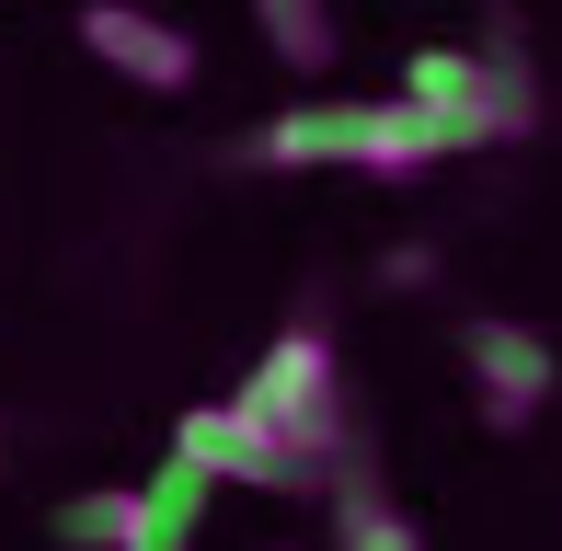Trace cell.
I'll return each mask as SVG.
<instances>
[{"mask_svg": "<svg viewBox=\"0 0 562 551\" xmlns=\"http://www.w3.org/2000/svg\"><path fill=\"white\" fill-rule=\"evenodd\" d=\"M402 104L437 127V149H505L540 127V92H528L517 46H414V69H402Z\"/></svg>", "mask_w": 562, "mask_h": 551, "instance_id": "obj_3", "label": "cell"}, {"mask_svg": "<svg viewBox=\"0 0 562 551\" xmlns=\"http://www.w3.org/2000/svg\"><path fill=\"white\" fill-rule=\"evenodd\" d=\"M207 494H218V483L184 460V448H172V460L138 483V529H126V551H195V529H207Z\"/></svg>", "mask_w": 562, "mask_h": 551, "instance_id": "obj_7", "label": "cell"}, {"mask_svg": "<svg viewBox=\"0 0 562 551\" xmlns=\"http://www.w3.org/2000/svg\"><path fill=\"white\" fill-rule=\"evenodd\" d=\"M334 551H425V540H414V517H402L391 494L368 483V460H345V471H334Z\"/></svg>", "mask_w": 562, "mask_h": 551, "instance_id": "obj_8", "label": "cell"}, {"mask_svg": "<svg viewBox=\"0 0 562 551\" xmlns=\"http://www.w3.org/2000/svg\"><path fill=\"white\" fill-rule=\"evenodd\" d=\"M459 368H471V403L482 425H540L551 414V391H562V357H551V334H528V322H505V311H471L459 322Z\"/></svg>", "mask_w": 562, "mask_h": 551, "instance_id": "obj_4", "label": "cell"}, {"mask_svg": "<svg viewBox=\"0 0 562 551\" xmlns=\"http://www.w3.org/2000/svg\"><path fill=\"white\" fill-rule=\"evenodd\" d=\"M126 529H138V494H115V483H92V494L58 506V540L69 551H126Z\"/></svg>", "mask_w": 562, "mask_h": 551, "instance_id": "obj_10", "label": "cell"}, {"mask_svg": "<svg viewBox=\"0 0 562 551\" xmlns=\"http://www.w3.org/2000/svg\"><path fill=\"white\" fill-rule=\"evenodd\" d=\"M172 448H184L207 483H241V494H311L322 483V471L299 460L276 425H252L241 403H184V414H172Z\"/></svg>", "mask_w": 562, "mask_h": 551, "instance_id": "obj_5", "label": "cell"}, {"mask_svg": "<svg viewBox=\"0 0 562 551\" xmlns=\"http://www.w3.org/2000/svg\"><path fill=\"white\" fill-rule=\"evenodd\" d=\"M241 161H265V172H425L448 149L402 92H311V104L265 115L241 138Z\"/></svg>", "mask_w": 562, "mask_h": 551, "instance_id": "obj_1", "label": "cell"}, {"mask_svg": "<svg viewBox=\"0 0 562 551\" xmlns=\"http://www.w3.org/2000/svg\"><path fill=\"white\" fill-rule=\"evenodd\" d=\"M252 23H265V46L299 69V81H322V69H334V46H345L334 0H252Z\"/></svg>", "mask_w": 562, "mask_h": 551, "instance_id": "obj_9", "label": "cell"}, {"mask_svg": "<svg viewBox=\"0 0 562 551\" xmlns=\"http://www.w3.org/2000/svg\"><path fill=\"white\" fill-rule=\"evenodd\" d=\"M69 35H81L126 92H184V81H195V35H184L172 12H149V0H81Z\"/></svg>", "mask_w": 562, "mask_h": 551, "instance_id": "obj_6", "label": "cell"}, {"mask_svg": "<svg viewBox=\"0 0 562 551\" xmlns=\"http://www.w3.org/2000/svg\"><path fill=\"white\" fill-rule=\"evenodd\" d=\"M229 403H241L252 425H276V437H288L299 460L322 471V483H334V471L356 460V425H345V368H334V334H322V322H288V334L252 357V380L229 391Z\"/></svg>", "mask_w": 562, "mask_h": 551, "instance_id": "obj_2", "label": "cell"}]
</instances>
